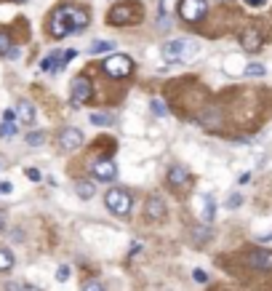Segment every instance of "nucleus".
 <instances>
[{
    "label": "nucleus",
    "instance_id": "obj_1",
    "mask_svg": "<svg viewBox=\"0 0 272 291\" xmlns=\"http://www.w3.org/2000/svg\"><path fill=\"white\" fill-rule=\"evenodd\" d=\"M86 27H88V11H86V8L64 3V6H59L51 14L48 32L59 40V37H67L70 32H80V30H86Z\"/></svg>",
    "mask_w": 272,
    "mask_h": 291
},
{
    "label": "nucleus",
    "instance_id": "obj_2",
    "mask_svg": "<svg viewBox=\"0 0 272 291\" xmlns=\"http://www.w3.org/2000/svg\"><path fill=\"white\" fill-rule=\"evenodd\" d=\"M160 54L166 62H190L198 54V43L195 40H168V43H163Z\"/></svg>",
    "mask_w": 272,
    "mask_h": 291
},
{
    "label": "nucleus",
    "instance_id": "obj_3",
    "mask_svg": "<svg viewBox=\"0 0 272 291\" xmlns=\"http://www.w3.org/2000/svg\"><path fill=\"white\" fill-rule=\"evenodd\" d=\"M131 203H134V201H131V192L123 190V187H112V190H107V195H104L107 211L115 214V217H128Z\"/></svg>",
    "mask_w": 272,
    "mask_h": 291
},
{
    "label": "nucleus",
    "instance_id": "obj_4",
    "mask_svg": "<svg viewBox=\"0 0 272 291\" xmlns=\"http://www.w3.org/2000/svg\"><path fill=\"white\" fill-rule=\"evenodd\" d=\"M104 72L110 75V78H126V75H131V70H134V59L126 54H112L104 59Z\"/></svg>",
    "mask_w": 272,
    "mask_h": 291
},
{
    "label": "nucleus",
    "instance_id": "obj_5",
    "mask_svg": "<svg viewBox=\"0 0 272 291\" xmlns=\"http://www.w3.org/2000/svg\"><path fill=\"white\" fill-rule=\"evenodd\" d=\"M208 11V0H179V16L184 22H200Z\"/></svg>",
    "mask_w": 272,
    "mask_h": 291
},
{
    "label": "nucleus",
    "instance_id": "obj_6",
    "mask_svg": "<svg viewBox=\"0 0 272 291\" xmlns=\"http://www.w3.org/2000/svg\"><path fill=\"white\" fill-rule=\"evenodd\" d=\"M91 93H93V86H91V80L88 78H75L72 80V86H70V102H72V107H80V105H86V102L91 99Z\"/></svg>",
    "mask_w": 272,
    "mask_h": 291
},
{
    "label": "nucleus",
    "instance_id": "obj_7",
    "mask_svg": "<svg viewBox=\"0 0 272 291\" xmlns=\"http://www.w3.org/2000/svg\"><path fill=\"white\" fill-rule=\"evenodd\" d=\"M59 147H62V150H67V153H72V150L83 147V131H80V128H75V126L62 128V134H59Z\"/></svg>",
    "mask_w": 272,
    "mask_h": 291
},
{
    "label": "nucleus",
    "instance_id": "obj_8",
    "mask_svg": "<svg viewBox=\"0 0 272 291\" xmlns=\"http://www.w3.org/2000/svg\"><path fill=\"white\" fill-rule=\"evenodd\" d=\"M91 171H93V176H96L99 182H115L118 179V166L112 161H96Z\"/></svg>",
    "mask_w": 272,
    "mask_h": 291
},
{
    "label": "nucleus",
    "instance_id": "obj_9",
    "mask_svg": "<svg viewBox=\"0 0 272 291\" xmlns=\"http://www.w3.org/2000/svg\"><path fill=\"white\" fill-rule=\"evenodd\" d=\"M136 11H139V8L131 6V3H118L110 11V24H115V27L126 24V22H131V14H136Z\"/></svg>",
    "mask_w": 272,
    "mask_h": 291
},
{
    "label": "nucleus",
    "instance_id": "obj_10",
    "mask_svg": "<svg viewBox=\"0 0 272 291\" xmlns=\"http://www.w3.org/2000/svg\"><path fill=\"white\" fill-rule=\"evenodd\" d=\"M166 203H163V198H157V195H152V198H147L144 201V214L149 219H155V222H160V219H166Z\"/></svg>",
    "mask_w": 272,
    "mask_h": 291
},
{
    "label": "nucleus",
    "instance_id": "obj_11",
    "mask_svg": "<svg viewBox=\"0 0 272 291\" xmlns=\"http://www.w3.org/2000/svg\"><path fill=\"white\" fill-rule=\"evenodd\" d=\"M166 179L171 187H184V184H190V171H187L184 166H171L168 174H166Z\"/></svg>",
    "mask_w": 272,
    "mask_h": 291
},
{
    "label": "nucleus",
    "instance_id": "obj_12",
    "mask_svg": "<svg viewBox=\"0 0 272 291\" xmlns=\"http://www.w3.org/2000/svg\"><path fill=\"white\" fill-rule=\"evenodd\" d=\"M251 262V267H256V270H272V251L269 249H256L254 254L248 257Z\"/></svg>",
    "mask_w": 272,
    "mask_h": 291
},
{
    "label": "nucleus",
    "instance_id": "obj_13",
    "mask_svg": "<svg viewBox=\"0 0 272 291\" xmlns=\"http://www.w3.org/2000/svg\"><path fill=\"white\" fill-rule=\"evenodd\" d=\"M16 118H19V123H24V126H32L35 123V105L30 99H22L16 105Z\"/></svg>",
    "mask_w": 272,
    "mask_h": 291
},
{
    "label": "nucleus",
    "instance_id": "obj_14",
    "mask_svg": "<svg viewBox=\"0 0 272 291\" xmlns=\"http://www.w3.org/2000/svg\"><path fill=\"white\" fill-rule=\"evenodd\" d=\"M40 70H43V72H59V70H64V54H62V51L48 54V56L40 62Z\"/></svg>",
    "mask_w": 272,
    "mask_h": 291
},
{
    "label": "nucleus",
    "instance_id": "obj_15",
    "mask_svg": "<svg viewBox=\"0 0 272 291\" xmlns=\"http://www.w3.org/2000/svg\"><path fill=\"white\" fill-rule=\"evenodd\" d=\"M200 123H203L205 128H219V126H222V112H219L216 107H205V110L200 112Z\"/></svg>",
    "mask_w": 272,
    "mask_h": 291
},
{
    "label": "nucleus",
    "instance_id": "obj_16",
    "mask_svg": "<svg viewBox=\"0 0 272 291\" xmlns=\"http://www.w3.org/2000/svg\"><path fill=\"white\" fill-rule=\"evenodd\" d=\"M240 45L246 51H259L261 48V35L256 30H246V32L240 35Z\"/></svg>",
    "mask_w": 272,
    "mask_h": 291
},
{
    "label": "nucleus",
    "instance_id": "obj_17",
    "mask_svg": "<svg viewBox=\"0 0 272 291\" xmlns=\"http://www.w3.org/2000/svg\"><path fill=\"white\" fill-rule=\"evenodd\" d=\"M224 72L227 75H246V64H243L240 56H227V59H224Z\"/></svg>",
    "mask_w": 272,
    "mask_h": 291
},
{
    "label": "nucleus",
    "instance_id": "obj_18",
    "mask_svg": "<svg viewBox=\"0 0 272 291\" xmlns=\"http://www.w3.org/2000/svg\"><path fill=\"white\" fill-rule=\"evenodd\" d=\"M200 219H203L205 224H211L213 219H216V203H213V198H211V195H205V198H203V211H200Z\"/></svg>",
    "mask_w": 272,
    "mask_h": 291
},
{
    "label": "nucleus",
    "instance_id": "obj_19",
    "mask_svg": "<svg viewBox=\"0 0 272 291\" xmlns=\"http://www.w3.org/2000/svg\"><path fill=\"white\" fill-rule=\"evenodd\" d=\"M75 192H78V198L91 201L93 195H96V187H93V182H88V179H80V182H75Z\"/></svg>",
    "mask_w": 272,
    "mask_h": 291
},
{
    "label": "nucleus",
    "instance_id": "obj_20",
    "mask_svg": "<svg viewBox=\"0 0 272 291\" xmlns=\"http://www.w3.org/2000/svg\"><path fill=\"white\" fill-rule=\"evenodd\" d=\"M14 254H11V249H0V273H11L14 270Z\"/></svg>",
    "mask_w": 272,
    "mask_h": 291
},
{
    "label": "nucleus",
    "instance_id": "obj_21",
    "mask_svg": "<svg viewBox=\"0 0 272 291\" xmlns=\"http://www.w3.org/2000/svg\"><path fill=\"white\" fill-rule=\"evenodd\" d=\"M19 134V126H16V120H3L0 123V139H11Z\"/></svg>",
    "mask_w": 272,
    "mask_h": 291
},
{
    "label": "nucleus",
    "instance_id": "obj_22",
    "mask_svg": "<svg viewBox=\"0 0 272 291\" xmlns=\"http://www.w3.org/2000/svg\"><path fill=\"white\" fill-rule=\"evenodd\" d=\"M112 48H115V40H96V43H91L88 54H107Z\"/></svg>",
    "mask_w": 272,
    "mask_h": 291
},
{
    "label": "nucleus",
    "instance_id": "obj_23",
    "mask_svg": "<svg viewBox=\"0 0 272 291\" xmlns=\"http://www.w3.org/2000/svg\"><path fill=\"white\" fill-rule=\"evenodd\" d=\"M246 75H248V78H264L267 70H264V64L251 62V64H246Z\"/></svg>",
    "mask_w": 272,
    "mask_h": 291
},
{
    "label": "nucleus",
    "instance_id": "obj_24",
    "mask_svg": "<svg viewBox=\"0 0 272 291\" xmlns=\"http://www.w3.org/2000/svg\"><path fill=\"white\" fill-rule=\"evenodd\" d=\"M11 48H14V45H11V35H8L6 30H0V56H8Z\"/></svg>",
    "mask_w": 272,
    "mask_h": 291
},
{
    "label": "nucleus",
    "instance_id": "obj_25",
    "mask_svg": "<svg viewBox=\"0 0 272 291\" xmlns=\"http://www.w3.org/2000/svg\"><path fill=\"white\" fill-rule=\"evenodd\" d=\"M91 123L93 126H110L112 115H107V112H91Z\"/></svg>",
    "mask_w": 272,
    "mask_h": 291
},
{
    "label": "nucleus",
    "instance_id": "obj_26",
    "mask_svg": "<svg viewBox=\"0 0 272 291\" xmlns=\"http://www.w3.org/2000/svg\"><path fill=\"white\" fill-rule=\"evenodd\" d=\"M149 110H152L157 118H166V115H168V107L163 105L160 99H152V102H149Z\"/></svg>",
    "mask_w": 272,
    "mask_h": 291
},
{
    "label": "nucleus",
    "instance_id": "obj_27",
    "mask_svg": "<svg viewBox=\"0 0 272 291\" xmlns=\"http://www.w3.org/2000/svg\"><path fill=\"white\" fill-rule=\"evenodd\" d=\"M6 291H40L37 286H30V283H6Z\"/></svg>",
    "mask_w": 272,
    "mask_h": 291
},
{
    "label": "nucleus",
    "instance_id": "obj_28",
    "mask_svg": "<svg viewBox=\"0 0 272 291\" xmlns=\"http://www.w3.org/2000/svg\"><path fill=\"white\" fill-rule=\"evenodd\" d=\"M43 131H32V134H27V144L30 147H37V144H43Z\"/></svg>",
    "mask_w": 272,
    "mask_h": 291
},
{
    "label": "nucleus",
    "instance_id": "obj_29",
    "mask_svg": "<svg viewBox=\"0 0 272 291\" xmlns=\"http://www.w3.org/2000/svg\"><path fill=\"white\" fill-rule=\"evenodd\" d=\"M195 243H205V240H208L211 238V232H208V227H198V230H195Z\"/></svg>",
    "mask_w": 272,
    "mask_h": 291
},
{
    "label": "nucleus",
    "instance_id": "obj_30",
    "mask_svg": "<svg viewBox=\"0 0 272 291\" xmlns=\"http://www.w3.org/2000/svg\"><path fill=\"white\" fill-rule=\"evenodd\" d=\"M56 280H59V283L70 280V265H59V270H56Z\"/></svg>",
    "mask_w": 272,
    "mask_h": 291
},
{
    "label": "nucleus",
    "instance_id": "obj_31",
    "mask_svg": "<svg viewBox=\"0 0 272 291\" xmlns=\"http://www.w3.org/2000/svg\"><path fill=\"white\" fill-rule=\"evenodd\" d=\"M80 291H104V286H101L99 280H93V278H91V280H86V283H83Z\"/></svg>",
    "mask_w": 272,
    "mask_h": 291
},
{
    "label": "nucleus",
    "instance_id": "obj_32",
    "mask_svg": "<svg viewBox=\"0 0 272 291\" xmlns=\"http://www.w3.org/2000/svg\"><path fill=\"white\" fill-rule=\"evenodd\" d=\"M192 278H195V283H208V275H205L200 267H195V270H192Z\"/></svg>",
    "mask_w": 272,
    "mask_h": 291
},
{
    "label": "nucleus",
    "instance_id": "obj_33",
    "mask_svg": "<svg viewBox=\"0 0 272 291\" xmlns=\"http://www.w3.org/2000/svg\"><path fill=\"white\" fill-rule=\"evenodd\" d=\"M27 179H30V182H40L43 179V176H40V171H37V168H27Z\"/></svg>",
    "mask_w": 272,
    "mask_h": 291
},
{
    "label": "nucleus",
    "instance_id": "obj_34",
    "mask_svg": "<svg viewBox=\"0 0 272 291\" xmlns=\"http://www.w3.org/2000/svg\"><path fill=\"white\" fill-rule=\"evenodd\" d=\"M240 203H243L240 195H230V198H227V209H238Z\"/></svg>",
    "mask_w": 272,
    "mask_h": 291
},
{
    "label": "nucleus",
    "instance_id": "obj_35",
    "mask_svg": "<svg viewBox=\"0 0 272 291\" xmlns=\"http://www.w3.org/2000/svg\"><path fill=\"white\" fill-rule=\"evenodd\" d=\"M14 192V184L11 182H3V184H0V195H11Z\"/></svg>",
    "mask_w": 272,
    "mask_h": 291
},
{
    "label": "nucleus",
    "instance_id": "obj_36",
    "mask_svg": "<svg viewBox=\"0 0 272 291\" xmlns=\"http://www.w3.org/2000/svg\"><path fill=\"white\" fill-rule=\"evenodd\" d=\"M246 3H248L251 8H261V6H267V0H246Z\"/></svg>",
    "mask_w": 272,
    "mask_h": 291
},
{
    "label": "nucleus",
    "instance_id": "obj_37",
    "mask_svg": "<svg viewBox=\"0 0 272 291\" xmlns=\"http://www.w3.org/2000/svg\"><path fill=\"white\" fill-rule=\"evenodd\" d=\"M3 120H16V112L14 110H6L3 112Z\"/></svg>",
    "mask_w": 272,
    "mask_h": 291
},
{
    "label": "nucleus",
    "instance_id": "obj_38",
    "mask_svg": "<svg viewBox=\"0 0 272 291\" xmlns=\"http://www.w3.org/2000/svg\"><path fill=\"white\" fill-rule=\"evenodd\" d=\"M3 230H6V217L0 214V232H3Z\"/></svg>",
    "mask_w": 272,
    "mask_h": 291
},
{
    "label": "nucleus",
    "instance_id": "obj_39",
    "mask_svg": "<svg viewBox=\"0 0 272 291\" xmlns=\"http://www.w3.org/2000/svg\"><path fill=\"white\" fill-rule=\"evenodd\" d=\"M14 3H27V0H14Z\"/></svg>",
    "mask_w": 272,
    "mask_h": 291
}]
</instances>
